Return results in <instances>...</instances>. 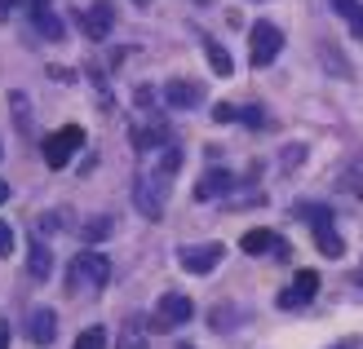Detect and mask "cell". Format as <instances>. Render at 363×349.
<instances>
[{
  "label": "cell",
  "instance_id": "24",
  "mask_svg": "<svg viewBox=\"0 0 363 349\" xmlns=\"http://www.w3.org/2000/svg\"><path fill=\"white\" fill-rule=\"evenodd\" d=\"M230 314H235V309H226V305H217V309H213V327H217V332L235 327V319H230Z\"/></svg>",
  "mask_w": 363,
  "mask_h": 349
},
{
  "label": "cell",
  "instance_id": "31",
  "mask_svg": "<svg viewBox=\"0 0 363 349\" xmlns=\"http://www.w3.org/2000/svg\"><path fill=\"white\" fill-rule=\"evenodd\" d=\"M177 349H191V345H177Z\"/></svg>",
  "mask_w": 363,
  "mask_h": 349
},
{
  "label": "cell",
  "instance_id": "26",
  "mask_svg": "<svg viewBox=\"0 0 363 349\" xmlns=\"http://www.w3.org/2000/svg\"><path fill=\"white\" fill-rule=\"evenodd\" d=\"M27 9H31V18H40V13H49V0H27Z\"/></svg>",
  "mask_w": 363,
  "mask_h": 349
},
{
  "label": "cell",
  "instance_id": "28",
  "mask_svg": "<svg viewBox=\"0 0 363 349\" xmlns=\"http://www.w3.org/2000/svg\"><path fill=\"white\" fill-rule=\"evenodd\" d=\"M9 13H13V0H0V23H5Z\"/></svg>",
  "mask_w": 363,
  "mask_h": 349
},
{
  "label": "cell",
  "instance_id": "3",
  "mask_svg": "<svg viewBox=\"0 0 363 349\" xmlns=\"http://www.w3.org/2000/svg\"><path fill=\"white\" fill-rule=\"evenodd\" d=\"M191 319H195V301L186 297V292H164V297H160V305H155L151 327H155V332H173V327L191 323Z\"/></svg>",
  "mask_w": 363,
  "mask_h": 349
},
{
  "label": "cell",
  "instance_id": "10",
  "mask_svg": "<svg viewBox=\"0 0 363 349\" xmlns=\"http://www.w3.org/2000/svg\"><path fill=\"white\" fill-rule=\"evenodd\" d=\"M240 248H244L248 256H284V239H279L275 230H248V234L240 239Z\"/></svg>",
  "mask_w": 363,
  "mask_h": 349
},
{
  "label": "cell",
  "instance_id": "4",
  "mask_svg": "<svg viewBox=\"0 0 363 349\" xmlns=\"http://www.w3.org/2000/svg\"><path fill=\"white\" fill-rule=\"evenodd\" d=\"M80 146H84V128L80 124H62L58 133L45 137V164L49 168H67V159L76 155Z\"/></svg>",
  "mask_w": 363,
  "mask_h": 349
},
{
  "label": "cell",
  "instance_id": "6",
  "mask_svg": "<svg viewBox=\"0 0 363 349\" xmlns=\"http://www.w3.org/2000/svg\"><path fill=\"white\" fill-rule=\"evenodd\" d=\"M222 256H226L222 244H195V248H182L177 252V265L191 270V274H213L217 265H222Z\"/></svg>",
  "mask_w": 363,
  "mask_h": 349
},
{
  "label": "cell",
  "instance_id": "15",
  "mask_svg": "<svg viewBox=\"0 0 363 349\" xmlns=\"http://www.w3.org/2000/svg\"><path fill=\"white\" fill-rule=\"evenodd\" d=\"M204 53H208V67L217 71V76H235V58H230V49H222L217 40H204Z\"/></svg>",
  "mask_w": 363,
  "mask_h": 349
},
{
  "label": "cell",
  "instance_id": "12",
  "mask_svg": "<svg viewBox=\"0 0 363 349\" xmlns=\"http://www.w3.org/2000/svg\"><path fill=\"white\" fill-rule=\"evenodd\" d=\"M27 336H31V345H53V336H58V314H53V309H31Z\"/></svg>",
  "mask_w": 363,
  "mask_h": 349
},
{
  "label": "cell",
  "instance_id": "18",
  "mask_svg": "<svg viewBox=\"0 0 363 349\" xmlns=\"http://www.w3.org/2000/svg\"><path fill=\"white\" fill-rule=\"evenodd\" d=\"M301 222H311V226H333V212L323 208V204H301V208H293Z\"/></svg>",
  "mask_w": 363,
  "mask_h": 349
},
{
  "label": "cell",
  "instance_id": "7",
  "mask_svg": "<svg viewBox=\"0 0 363 349\" xmlns=\"http://www.w3.org/2000/svg\"><path fill=\"white\" fill-rule=\"evenodd\" d=\"M80 23H84V35H89V40H106V35H111V27H116V5H111V0H94V5L80 13Z\"/></svg>",
  "mask_w": 363,
  "mask_h": 349
},
{
  "label": "cell",
  "instance_id": "8",
  "mask_svg": "<svg viewBox=\"0 0 363 349\" xmlns=\"http://www.w3.org/2000/svg\"><path fill=\"white\" fill-rule=\"evenodd\" d=\"M319 292V274L315 270H301L297 279H293V287H284L279 292V309H297V305H306Z\"/></svg>",
  "mask_w": 363,
  "mask_h": 349
},
{
  "label": "cell",
  "instance_id": "17",
  "mask_svg": "<svg viewBox=\"0 0 363 349\" xmlns=\"http://www.w3.org/2000/svg\"><path fill=\"white\" fill-rule=\"evenodd\" d=\"M328 5H333L341 18H346L354 35H363V5H359V0H328Z\"/></svg>",
  "mask_w": 363,
  "mask_h": 349
},
{
  "label": "cell",
  "instance_id": "21",
  "mask_svg": "<svg viewBox=\"0 0 363 349\" xmlns=\"http://www.w3.org/2000/svg\"><path fill=\"white\" fill-rule=\"evenodd\" d=\"M116 349H151V345H147V336L138 332V323H129V327L120 332V345H116Z\"/></svg>",
  "mask_w": 363,
  "mask_h": 349
},
{
  "label": "cell",
  "instance_id": "29",
  "mask_svg": "<svg viewBox=\"0 0 363 349\" xmlns=\"http://www.w3.org/2000/svg\"><path fill=\"white\" fill-rule=\"evenodd\" d=\"M5 199H9V181L0 177V204H5Z\"/></svg>",
  "mask_w": 363,
  "mask_h": 349
},
{
  "label": "cell",
  "instance_id": "14",
  "mask_svg": "<svg viewBox=\"0 0 363 349\" xmlns=\"http://www.w3.org/2000/svg\"><path fill=\"white\" fill-rule=\"evenodd\" d=\"M315 244H319L323 256H333V261H337V256H346V244H341V234L333 226H315Z\"/></svg>",
  "mask_w": 363,
  "mask_h": 349
},
{
  "label": "cell",
  "instance_id": "25",
  "mask_svg": "<svg viewBox=\"0 0 363 349\" xmlns=\"http://www.w3.org/2000/svg\"><path fill=\"white\" fill-rule=\"evenodd\" d=\"M240 120H244L248 128H257V124H262L266 115H262V106H240Z\"/></svg>",
  "mask_w": 363,
  "mask_h": 349
},
{
  "label": "cell",
  "instance_id": "22",
  "mask_svg": "<svg viewBox=\"0 0 363 349\" xmlns=\"http://www.w3.org/2000/svg\"><path fill=\"white\" fill-rule=\"evenodd\" d=\"M213 120H217V124H230V120H240V106H230V102H217V106H213Z\"/></svg>",
  "mask_w": 363,
  "mask_h": 349
},
{
  "label": "cell",
  "instance_id": "9",
  "mask_svg": "<svg viewBox=\"0 0 363 349\" xmlns=\"http://www.w3.org/2000/svg\"><path fill=\"white\" fill-rule=\"evenodd\" d=\"M164 102L173 106V111H191L195 102H204V88H199L195 80H169L164 84Z\"/></svg>",
  "mask_w": 363,
  "mask_h": 349
},
{
  "label": "cell",
  "instance_id": "19",
  "mask_svg": "<svg viewBox=\"0 0 363 349\" xmlns=\"http://www.w3.org/2000/svg\"><path fill=\"white\" fill-rule=\"evenodd\" d=\"M71 349H106V327H84Z\"/></svg>",
  "mask_w": 363,
  "mask_h": 349
},
{
  "label": "cell",
  "instance_id": "1",
  "mask_svg": "<svg viewBox=\"0 0 363 349\" xmlns=\"http://www.w3.org/2000/svg\"><path fill=\"white\" fill-rule=\"evenodd\" d=\"M177 168H182V151L169 142L164 155H160V164H155L151 173H142L138 186H133V199H138V212H142V217H151V222H160V217H164L169 186H173V173H177Z\"/></svg>",
  "mask_w": 363,
  "mask_h": 349
},
{
  "label": "cell",
  "instance_id": "16",
  "mask_svg": "<svg viewBox=\"0 0 363 349\" xmlns=\"http://www.w3.org/2000/svg\"><path fill=\"white\" fill-rule=\"evenodd\" d=\"M116 230V217H94V222H84L80 226V234H84V248H94V244H102L106 234Z\"/></svg>",
  "mask_w": 363,
  "mask_h": 349
},
{
  "label": "cell",
  "instance_id": "23",
  "mask_svg": "<svg viewBox=\"0 0 363 349\" xmlns=\"http://www.w3.org/2000/svg\"><path fill=\"white\" fill-rule=\"evenodd\" d=\"M13 244H18V239H13V226L0 222V256H13Z\"/></svg>",
  "mask_w": 363,
  "mask_h": 349
},
{
  "label": "cell",
  "instance_id": "2",
  "mask_svg": "<svg viewBox=\"0 0 363 349\" xmlns=\"http://www.w3.org/2000/svg\"><path fill=\"white\" fill-rule=\"evenodd\" d=\"M67 279H71V287H102L106 279H111V261H106V252L84 248V252H76Z\"/></svg>",
  "mask_w": 363,
  "mask_h": 349
},
{
  "label": "cell",
  "instance_id": "33",
  "mask_svg": "<svg viewBox=\"0 0 363 349\" xmlns=\"http://www.w3.org/2000/svg\"><path fill=\"white\" fill-rule=\"evenodd\" d=\"M341 349H346V345H341Z\"/></svg>",
  "mask_w": 363,
  "mask_h": 349
},
{
  "label": "cell",
  "instance_id": "11",
  "mask_svg": "<svg viewBox=\"0 0 363 349\" xmlns=\"http://www.w3.org/2000/svg\"><path fill=\"white\" fill-rule=\"evenodd\" d=\"M230 186H235V177H230V173L208 168L204 177H199V186H195V199H199V204H208V199H226Z\"/></svg>",
  "mask_w": 363,
  "mask_h": 349
},
{
  "label": "cell",
  "instance_id": "5",
  "mask_svg": "<svg viewBox=\"0 0 363 349\" xmlns=\"http://www.w3.org/2000/svg\"><path fill=\"white\" fill-rule=\"evenodd\" d=\"M248 58H252V67H270L279 58V49H284V31L275 27V23H252V35H248Z\"/></svg>",
  "mask_w": 363,
  "mask_h": 349
},
{
  "label": "cell",
  "instance_id": "30",
  "mask_svg": "<svg viewBox=\"0 0 363 349\" xmlns=\"http://www.w3.org/2000/svg\"><path fill=\"white\" fill-rule=\"evenodd\" d=\"M133 5H138V9H147V5H151V0H133Z\"/></svg>",
  "mask_w": 363,
  "mask_h": 349
},
{
  "label": "cell",
  "instance_id": "13",
  "mask_svg": "<svg viewBox=\"0 0 363 349\" xmlns=\"http://www.w3.org/2000/svg\"><path fill=\"white\" fill-rule=\"evenodd\" d=\"M27 274H31V279H49V274H53V252L45 244L27 248Z\"/></svg>",
  "mask_w": 363,
  "mask_h": 349
},
{
  "label": "cell",
  "instance_id": "20",
  "mask_svg": "<svg viewBox=\"0 0 363 349\" xmlns=\"http://www.w3.org/2000/svg\"><path fill=\"white\" fill-rule=\"evenodd\" d=\"M35 27H40V35H45V40H62V18L53 13V9L35 18Z\"/></svg>",
  "mask_w": 363,
  "mask_h": 349
},
{
  "label": "cell",
  "instance_id": "27",
  "mask_svg": "<svg viewBox=\"0 0 363 349\" xmlns=\"http://www.w3.org/2000/svg\"><path fill=\"white\" fill-rule=\"evenodd\" d=\"M0 349H9V319H0Z\"/></svg>",
  "mask_w": 363,
  "mask_h": 349
},
{
  "label": "cell",
  "instance_id": "32",
  "mask_svg": "<svg viewBox=\"0 0 363 349\" xmlns=\"http://www.w3.org/2000/svg\"><path fill=\"white\" fill-rule=\"evenodd\" d=\"M0 155H5V146H0Z\"/></svg>",
  "mask_w": 363,
  "mask_h": 349
}]
</instances>
